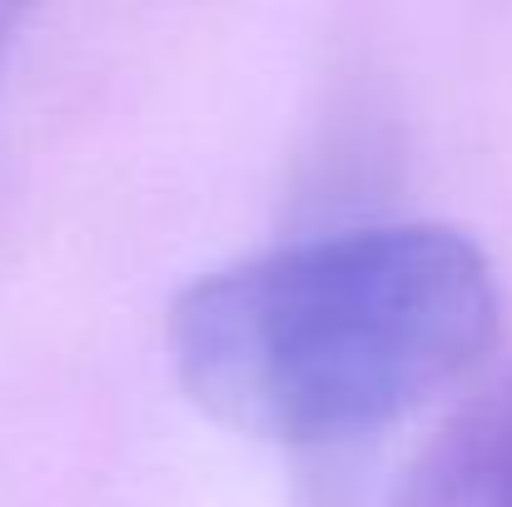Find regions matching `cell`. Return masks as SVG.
Returning a JSON list of instances; mask_svg holds the SVG:
<instances>
[{
  "instance_id": "obj_2",
  "label": "cell",
  "mask_w": 512,
  "mask_h": 507,
  "mask_svg": "<svg viewBox=\"0 0 512 507\" xmlns=\"http://www.w3.org/2000/svg\"><path fill=\"white\" fill-rule=\"evenodd\" d=\"M388 507H512V368L418 448Z\"/></svg>"
},
{
  "instance_id": "obj_1",
  "label": "cell",
  "mask_w": 512,
  "mask_h": 507,
  "mask_svg": "<svg viewBox=\"0 0 512 507\" xmlns=\"http://www.w3.org/2000/svg\"><path fill=\"white\" fill-rule=\"evenodd\" d=\"M488 254L448 224H368L194 279L170 304L179 388L274 448L373 438L498 343Z\"/></svg>"
},
{
  "instance_id": "obj_3",
  "label": "cell",
  "mask_w": 512,
  "mask_h": 507,
  "mask_svg": "<svg viewBox=\"0 0 512 507\" xmlns=\"http://www.w3.org/2000/svg\"><path fill=\"white\" fill-rule=\"evenodd\" d=\"M25 10H30V0H0V60H5V50H10V40H15Z\"/></svg>"
}]
</instances>
